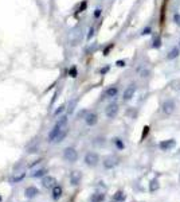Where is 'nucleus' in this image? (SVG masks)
<instances>
[{
	"label": "nucleus",
	"mask_w": 180,
	"mask_h": 202,
	"mask_svg": "<svg viewBox=\"0 0 180 202\" xmlns=\"http://www.w3.org/2000/svg\"><path fill=\"white\" fill-rule=\"evenodd\" d=\"M66 127H67V116H62L59 120L55 123V125L53 127V130L48 132L47 142L48 143H54L55 142V139H57V136L59 135V132L63 130V128H66Z\"/></svg>",
	"instance_id": "f257e3e1"
},
{
	"label": "nucleus",
	"mask_w": 180,
	"mask_h": 202,
	"mask_svg": "<svg viewBox=\"0 0 180 202\" xmlns=\"http://www.w3.org/2000/svg\"><path fill=\"white\" fill-rule=\"evenodd\" d=\"M63 159L70 163H74L78 160V151L74 147H66L63 150Z\"/></svg>",
	"instance_id": "f03ea898"
},
{
	"label": "nucleus",
	"mask_w": 180,
	"mask_h": 202,
	"mask_svg": "<svg viewBox=\"0 0 180 202\" xmlns=\"http://www.w3.org/2000/svg\"><path fill=\"white\" fill-rule=\"evenodd\" d=\"M98 162H100V156H98L97 152H88L85 155V163L89 167H95Z\"/></svg>",
	"instance_id": "7ed1b4c3"
},
{
	"label": "nucleus",
	"mask_w": 180,
	"mask_h": 202,
	"mask_svg": "<svg viewBox=\"0 0 180 202\" xmlns=\"http://www.w3.org/2000/svg\"><path fill=\"white\" fill-rule=\"evenodd\" d=\"M118 104L117 102H112V104H109L106 107V109H105V115H106L107 119H114V117L117 116V113H118Z\"/></svg>",
	"instance_id": "20e7f679"
},
{
	"label": "nucleus",
	"mask_w": 180,
	"mask_h": 202,
	"mask_svg": "<svg viewBox=\"0 0 180 202\" xmlns=\"http://www.w3.org/2000/svg\"><path fill=\"white\" fill-rule=\"evenodd\" d=\"M57 178L53 177V175H44L43 179H42V186L44 189H53L54 186H57Z\"/></svg>",
	"instance_id": "39448f33"
},
{
	"label": "nucleus",
	"mask_w": 180,
	"mask_h": 202,
	"mask_svg": "<svg viewBox=\"0 0 180 202\" xmlns=\"http://www.w3.org/2000/svg\"><path fill=\"white\" fill-rule=\"evenodd\" d=\"M69 179H70V183L73 185V186H78L79 183H81V181H82V173L78 170H74L70 173L69 175Z\"/></svg>",
	"instance_id": "423d86ee"
},
{
	"label": "nucleus",
	"mask_w": 180,
	"mask_h": 202,
	"mask_svg": "<svg viewBox=\"0 0 180 202\" xmlns=\"http://www.w3.org/2000/svg\"><path fill=\"white\" fill-rule=\"evenodd\" d=\"M39 196V189L35 186H28L24 189V197L27 199H34Z\"/></svg>",
	"instance_id": "0eeeda50"
},
{
	"label": "nucleus",
	"mask_w": 180,
	"mask_h": 202,
	"mask_svg": "<svg viewBox=\"0 0 180 202\" xmlns=\"http://www.w3.org/2000/svg\"><path fill=\"white\" fill-rule=\"evenodd\" d=\"M102 163H104V167L105 168H113V167H116L117 164H118V158H116V156L110 155V156H106Z\"/></svg>",
	"instance_id": "6e6552de"
},
{
	"label": "nucleus",
	"mask_w": 180,
	"mask_h": 202,
	"mask_svg": "<svg viewBox=\"0 0 180 202\" xmlns=\"http://www.w3.org/2000/svg\"><path fill=\"white\" fill-rule=\"evenodd\" d=\"M175 108H176L175 101L174 100H167V101H164V104H163V112H164L165 115H171L175 111Z\"/></svg>",
	"instance_id": "1a4fd4ad"
},
{
	"label": "nucleus",
	"mask_w": 180,
	"mask_h": 202,
	"mask_svg": "<svg viewBox=\"0 0 180 202\" xmlns=\"http://www.w3.org/2000/svg\"><path fill=\"white\" fill-rule=\"evenodd\" d=\"M134 93H136V85H134V84H130V85L124 90V96H122L124 100L125 101L132 100V97L134 96Z\"/></svg>",
	"instance_id": "9d476101"
},
{
	"label": "nucleus",
	"mask_w": 180,
	"mask_h": 202,
	"mask_svg": "<svg viewBox=\"0 0 180 202\" xmlns=\"http://www.w3.org/2000/svg\"><path fill=\"white\" fill-rule=\"evenodd\" d=\"M85 121H86V124H88V125H90V127L95 125V124L98 123V116H97V113H94V112H90V113H88L85 116Z\"/></svg>",
	"instance_id": "9b49d317"
},
{
	"label": "nucleus",
	"mask_w": 180,
	"mask_h": 202,
	"mask_svg": "<svg viewBox=\"0 0 180 202\" xmlns=\"http://www.w3.org/2000/svg\"><path fill=\"white\" fill-rule=\"evenodd\" d=\"M175 144H176V142H175L174 139L163 140V142L160 143V148L163 150V151H167V150H169V148H174Z\"/></svg>",
	"instance_id": "f8f14e48"
},
{
	"label": "nucleus",
	"mask_w": 180,
	"mask_h": 202,
	"mask_svg": "<svg viewBox=\"0 0 180 202\" xmlns=\"http://www.w3.org/2000/svg\"><path fill=\"white\" fill-rule=\"evenodd\" d=\"M62 193H63V189H62V186H59V185H57V186L53 187V199H59L60 197H62Z\"/></svg>",
	"instance_id": "ddd939ff"
},
{
	"label": "nucleus",
	"mask_w": 180,
	"mask_h": 202,
	"mask_svg": "<svg viewBox=\"0 0 180 202\" xmlns=\"http://www.w3.org/2000/svg\"><path fill=\"white\" fill-rule=\"evenodd\" d=\"M104 199H105L104 193H94V194L90 197V202H104Z\"/></svg>",
	"instance_id": "4468645a"
},
{
	"label": "nucleus",
	"mask_w": 180,
	"mask_h": 202,
	"mask_svg": "<svg viewBox=\"0 0 180 202\" xmlns=\"http://www.w3.org/2000/svg\"><path fill=\"white\" fill-rule=\"evenodd\" d=\"M67 133H69V128L66 127V128H63V130L59 132V135L57 136V139H55V142L54 143H62L65 140V138L67 136Z\"/></svg>",
	"instance_id": "2eb2a0df"
},
{
	"label": "nucleus",
	"mask_w": 180,
	"mask_h": 202,
	"mask_svg": "<svg viewBox=\"0 0 180 202\" xmlns=\"http://www.w3.org/2000/svg\"><path fill=\"white\" fill-rule=\"evenodd\" d=\"M179 54H180L179 47H174V49H172V50L169 51V53L167 54V59H168V61H172V59H175V58H177V57H179Z\"/></svg>",
	"instance_id": "dca6fc26"
},
{
	"label": "nucleus",
	"mask_w": 180,
	"mask_h": 202,
	"mask_svg": "<svg viewBox=\"0 0 180 202\" xmlns=\"http://www.w3.org/2000/svg\"><path fill=\"white\" fill-rule=\"evenodd\" d=\"M47 173H48L47 168H38V170H35L34 173L31 174V177L32 178H42V177H44Z\"/></svg>",
	"instance_id": "f3484780"
},
{
	"label": "nucleus",
	"mask_w": 180,
	"mask_h": 202,
	"mask_svg": "<svg viewBox=\"0 0 180 202\" xmlns=\"http://www.w3.org/2000/svg\"><path fill=\"white\" fill-rule=\"evenodd\" d=\"M118 93V89L116 86H110V88H107L106 92H105V96L106 97H114V96Z\"/></svg>",
	"instance_id": "a211bd4d"
},
{
	"label": "nucleus",
	"mask_w": 180,
	"mask_h": 202,
	"mask_svg": "<svg viewBox=\"0 0 180 202\" xmlns=\"http://www.w3.org/2000/svg\"><path fill=\"white\" fill-rule=\"evenodd\" d=\"M24 178H26V173H20L19 175H15V177L10 178V182L11 183H18V182H20V181H23Z\"/></svg>",
	"instance_id": "6ab92c4d"
},
{
	"label": "nucleus",
	"mask_w": 180,
	"mask_h": 202,
	"mask_svg": "<svg viewBox=\"0 0 180 202\" xmlns=\"http://www.w3.org/2000/svg\"><path fill=\"white\" fill-rule=\"evenodd\" d=\"M157 189H159V181H157V178H155V179H152L151 183H149V191L153 193Z\"/></svg>",
	"instance_id": "aec40b11"
},
{
	"label": "nucleus",
	"mask_w": 180,
	"mask_h": 202,
	"mask_svg": "<svg viewBox=\"0 0 180 202\" xmlns=\"http://www.w3.org/2000/svg\"><path fill=\"white\" fill-rule=\"evenodd\" d=\"M125 198H127V197H125V194H124L122 191H117L113 196V201H118V202H124Z\"/></svg>",
	"instance_id": "412c9836"
},
{
	"label": "nucleus",
	"mask_w": 180,
	"mask_h": 202,
	"mask_svg": "<svg viewBox=\"0 0 180 202\" xmlns=\"http://www.w3.org/2000/svg\"><path fill=\"white\" fill-rule=\"evenodd\" d=\"M152 46H153L155 49H159L161 46V39L160 38H156L155 41H153V44H152Z\"/></svg>",
	"instance_id": "4be33fe9"
},
{
	"label": "nucleus",
	"mask_w": 180,
	"mask_h": 202,
	"mask_svg": "<svg viewBox=\"0 0 180 202\" xmlns=\"http://www.w3.org/2000/svg\"><path fill=\"white\" fill-rule=\"evenodd\" d=\"M174 22H175V24L180 27V14H175L174 15Z\"/></svg>",
	"instance_id": "5701e85b"
},
{
	"label": "nucleus",
	"mask_w": 180,
	"mask_h": 202,
	"mask_svg": "<svg viewBox=\"0 0 180 202\" xmlns=\"http://www.w3.org/2000/svg\"><path fill=\"white\" fill-rule=\"evenodd\" d=\"M63 111H65V105H60V107L58 108L57 111L54 112V116H58V115H60V113H62V112H63Z\"/></svg>",
	"instance_id": "b1692460"
},
{
	"label": "nucleus",
	"mask_w": 180,
	"mask_h": 202,
	"mask_svg": "<svg viewBox=\"0 0 180 202\" xmlns=\"http://www.w3.org/2000/svg\"><path fill=\"white\" fill-rule=\"evenodd\" d=\"M69 74H70V77H77V67L75 66H73L71 69H70V72H69Z\"/></svg>",
	"instance_id": "393cba45"
},
{
	"label": "nucleus",
	"mask_w": 180,
	"mask_h": 202,
	"mask_svg": "<svg viewBox=\"0 0 180 202\" xmlns=\"http://www.w3.org/2000/svg\"><path fill=\"white\" fill-rule=\"evenodd\" d=\"M114 143H116V145L118 147V148H124V143L121 142L120 139H114Z\"/></svg>",
	"instance_id": "a878e982"
},
{
	"label": "nucleus",
	"mask_w": 180,
	"mask_h": 202,
	"mask_svg": "<svg viewBox=\"0 0 180 202\" xmlns=\"http://www.w3.org/2000/svg\"><path fill=\"white\" fill-rule=\"evenodd\" d=\"M101 12H102L101 8H97V10L94 11V18H100V16H101Z\"/></svg>",
	"instance_id": "bb28decb"
},
{
	"label": "nucleus",
	"mask_w": 180,
	"mask_h": 202,
	"mask_svg": "<svg viewBox=\"0 0 180 202\" xmlns=\"http://www.w3.org/2000/svg\"><path fill=\"white\" fill-rule=\"evenodd\" d=\"M148 132H149V127H144V131H142V139L145 138V135H148Z\"/></svg>",
	"instance_id": "cd10ccee"
},
{
	"label": "nucleus",
	"mask_w": 180,
	"mask_h": 202,
	"mask_svg": "<svg viewBox=\"0 0 180 202\" xmlns=\"http://www.w3.org/2000/svg\"><path fill=\"white\" fill-rule=\"evenodd\" d=\"M140 76L141 77H147V76H149V70H142V72H140Z\"/></svg>",
	"instance_id": "c85d7f7f"
},
{
	"label": "nucleus",
	"mask_w": 180,
	"mask_h": 202,
	"mask_svg": "<svg viewBox=\"0 0 180 202\" xmlns=\"http://www.w3.org/2000/svg\"><path fill=\"white\" fill-rule=\"evenodd\" d=\"M142 35H147V34H151V27H147V29H144L142 30V32H141Z\"/></svg>",
	"instance_id": "c756f323"
},
{
	"label": "nucleus",
	"mask_w": 180,
	"mask_h": 202,
	"mask_svg": "<svg viewBox=\"0 0 180 202\" xmlns=\"http://www.w3.org/2000/svg\"><path fill=\"white\" fill-rule=\"evenodd\" d=\"M93 35H94V29H93V27H92V29L89 30V34H88V39H90V38H92V37H93Z\"/></svg>",
	"instance_id": "7c9ffc66"
},
{
	"label": "nucleus",
	"mask_w": 180,
	"mask_h": 202,
	"mask_svg": "<svg viewBox=\"0 0 180 202\" xmlns=\"http://www.w3.org/2000/svg\"><path fill=\"white\" fill-rule=\"evenodd\" d=\"M116 65L117 66H120V67H122V66H125V61H117Z\"/></svg>",
	"instance_id": "2f4dec72"
},
{
	"label": "nucleus",
	"mask_w": 180,
	"mask_h": 202,
	"mask_svg": "<svg viewBox=\"0 0 180 202\" xmlns=\"http://www.w3.org/2000/svg\"><path fill=\"white\" fill-rule=\"evenodd\" d=\"M112 47H113V44H109V46H107V47H106V49H105V51H104V55H107V51L110 50V49H112Z\"/></svg>",
	"instance_id": "473e14b6"
},
{
	"label": "nucleus",
	"mask_w": 180,
	"mask_h": 202,
	"mask_svg": "<svg viewBox=\"0 0 180 202\" xmlns=\"http://www.w3.org/2000/svg\"><path fill=\"white\" fill-rule=\"evenodd\" d=\"M85 7H86V1H83L82 6H81V8H79V12H82V11L85 10Z\"/></svg>",
	"instance_id": "72a5a7b5"
},
{
	"label": "nucleus",
	"mask_w": 180,
	"mask_h": 202,
	"mask_svg": "<svg viewBox=\"0 0 180 202\" xmlns=\"http://www.w3.org/2000/svg\"><path fill=\"white\" fill-rule=\"evenodd\" d=\"M107 69H109V67H105V69H102V70H101V73H106V72H107Z\"/></svg>",
	"instance_id": "f704fd0d"
},
{
	"label": "nucleus",
	"mask_w": 180,
	"mask_h": 202,
	"mask_svg": "<svg viewBox=\"0 0 180 202\" xmlns=\"http://www.w3.org/2000/svg\"><path fill=\"white\" fill-rule=\"evenodd\" d=\"M113 202H118V201H113Z\"/></svg>",
	"instance_id": "c9c22d12"
},
{
	"label": "nucleus",
	"mask_w": 180,
	"mask_h": 202,
	"mask_svg": "<svg viewBox=\"0 0 180 202\" xmlns=\"http://www.w3.org/2000/svg\"><path fill=\"white\" fill-rule=\"evenodd\" d=\"M0 201H1V197H0Z\"/></svg>",
	"instance_id": "e433bc0d"
},
{
	"label": "nucleus",
	"mask_w": 180,
	"mask_h": 202,
	"mask_svg": "<svg viewBox=\"0 0 180 202\" xmlns=\"http://www.w3.org/2000/svg\"><path fill=\"white\" fill-rule=\"evenodd\" d=\"M179 46H180V42H179Z\"/></svg>",
	"instance_id": "4c0bfd02"
},
{
	"label": "nucleus",
	"mask_w": 180,
	"mask_h": 202,
	"mask_svg": "<svg viewBox=\"0 0 180 202\" xmlns=\"http://www.w3.org/2000/svg\"><path fill=\"white\" fill-rule=\"evenodd\" d=\"M179 178H180V177H179Z\"/></svg>",
	"instance_id": "58836bf2"
}]
</instances>
